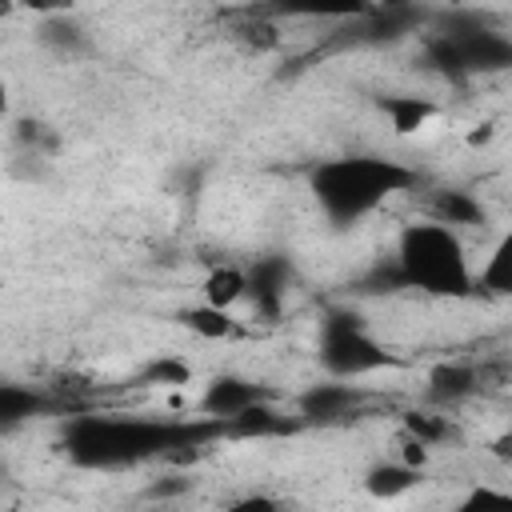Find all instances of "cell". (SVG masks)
<instances>
[{
    "label": "cell",
    "instance_id": "obj_1",
    "mask_svg": "<svg viewBox=\"0 0 512 512\" xmlns=\"http://www.w3.org/2000/svg\"><path fill=\"white\" fill-rule=\"evenodd\" d=\"M212 436H224V424L204 416H76L64 428V452L80 468H132L156 456L200 448Z\"/></svg>",
    "mask_w": 512,
    "mask_h": 512
},
{
    "label": "cell",
    "instance_id": "obj_2",
    "mask_svg": "<svg viewBox=\"0 0 512 512\" xmlns=\"http://www.w3.org/2000/svg\"><path fill=\"white\" fill-rule=\"evenodd\" d=\"M408 188H416V172L392 156H336L320 160L308 176V192L316 196L324 220L336 228L368 220Z\"/></svg>",
    "mask_w": 512,
    "mask_h": 512
},
{
    "label": "cell",
    "instance_id": "obj_3",
    "mask_svg": "<svg viewBox=\"0 0 512 512\" xmlns=\"http://www.w3.org/2000/svg\"><path fill=\"white\" fill-rule=\"evenodd\" d=\"M472 260L456 228L436 224L428 216L412 220L396 236V280L424 296L440 300H468L472 288Z\"/></svg>",
    "mask_w": 512,
    "mask_h": 512
},
{
    "label": "cell",
    "instance_id": "obj_4",
    "mask_svg": "<svg viewBox=\"0 0 512 512\" xmlns=\"http://www.w3.org/2000/svg\"><path fill=\"white\" fill-rule=\"evenodd\" d=\"M316 356H320L328 380H348V384L368 380L392 364V352L376 340L372 324L348 308H336L320 320Z\"/></svg>",
    "mask_w": 512,
    "mask_h": 512
},
{
    "label": "cell",
    "instance_id": "obj_5",
    "mask_svg": "<svg viewBox=\"0 0 512 512\" xmlns=\"http://www.w3.org/2000/svg\"><path fill=\"white\" fill-rule=\"evenodd\" d=\"M264 404V388L256 380H244V376H216L208 380V388L200 392L196 408L204 420H216V424H232L236 416H244L248 408Z\"/></svg>",
    "mask_w": 512,
    "mask_h": 512
},
{
    "label": "cell",
    "instance_id": "obj_6",
    "mask_svg": "<svg viewBox=\"0 0 512 512\" xmlns=\"http://www.w3.org/2000/svg\"><path fill=\"white\" fill-rule=\"evenodd\" d=\"M360 400H364L360 384L324 380V384H308L296 396V412H300V420H312V424H336V420L352 416L360 408Z\"/></svg>",
    "mask_w": 512,
    "mask_h": 512
},
{
    "label": "cell",
    "instance_id": "obj_7",
    "mask_svg": "<svg viewBox=\"0 0 512 512\" xmlns=\"http://www.w3.org/2000/svg\"><path fill=\"white\" fill-rule=\"evenodd\" d=\"M420 488V468L404 464V460H384V464H372L364 472V492L380 504H392V500H404L408 492Z\"/></svg>",
    "mask_w": 512,
    "mask_h": 512
},
{
    "label": "cell",
    "instance_id": "obj_8",
    "mask_svg": "<svg viewBox=\"0 0 512 512\" xmlns=\"http://www.w3.org/2000/svg\"><path fill=\"white\" fill-rule=\"evenodd\" d=\"M380 116L388 120V128L396 136H416L420 128H428L436 120V104L428 96H412V92H400V96H384L380 100Z\"/></svg>",
    "mask_w": 512,
    "mask_h": 512
},
{
    "label": "cell",
    "instance_id": "obj_9",
    "mask_svg": "<svg viewBox=\"0 0 512 512\" xmlns=\"http://www.w3.org/2000/svg\"><path fill=\"white\" fill-rule=\"evenodd\" d=\"M244 296H248V272L236 264H220L200 280V304H208V308L232 312Z\"/></svg>",
    "mask_w": 512,
    "mask_h": 512
},
{
    "label": "cell",
    "instance_id": "obj_10",
    "mask_svg": "<svg viewBox=\"0 0 512 512\" xmlns=\"http://www.w3.org/2000/svg\"><path fill=\"white\" fill-rule=\"evenodd\" d=\"M428 220L436 224H448V228H472L484 220V208L472 192H460V188H440L432 192L428 200Z\"/></svg>",
    "mask_w": 512,
    "mask_h": 512
},
{
    "label": "cell",
    "instance_id": "obj_11",
    "mask_svg": "<svg viewBox=\"0 0 512 512\" xmlns=\"http://www.w3.org/2000/svg\"><path fill=\"white\" fill-rule=\"evenodd\" d=\"M48 412V396L24 384H0V432H12Z\"/></svg>",
    "mask_w": 512,
    "mask_h": 512
},
{
    "label": "cell",
    "instance_id": "obj_12",
    "mask_svg": "<svg viewBox=\"0 0 512 512\" xmlns=\"http://www.w3.org/2000/svg\"><path fill=\"white\" fill-rule=\"evenodd\" d=\"M480 388V372L472 368V364H440L432 376H428V392H432V400H440V404H456V400H464V396H472Z\"/></svg>",
    "mask_w": 512,
    "mask_h": 512
},
{
    "label": "cell",
    "instance_id": "obj_13",
    "mask_svg": "<svg viewBox=\"0 0 512 512\" xmlns=\"http://www.w3.org/2000/svg\"><path fill=\"white\" fill-rule=\"evenodd\" d=\"M472 288L476 292H492V296H508L512 292V240H500L484 256L480 272L472 276Z\"/></svg>",
    "mask_w": 512,
    "mask_h": 512
},
{
    "label": "cell",
    "instance_id": "obj_14",
    "mask_svg": "<svg viewBox=\"0 0 512 512\" xmlns=\"http://www.w3.org/2000/svg\"><path fill=\"white\" fill-rule=\"evenodd\" d=\"M184 324L200 340H232V336H240V320L232 312H220V308H208V304L188 308L184 312Z\"/></svg>",
    "mask_w": 512,
    "mask_h": 512
},
{
    "label": "cell",
    "instance_id": "obj_15",
    "mask_svg": "<svg viewBox=\"0 0 512 512\" xmlns=\"http://www.w3.org/2000/svg\"><path fill=\"white\" fill-rule=\"evenodd\" d=\"M452 512H512V492L500 484H472L452 504Z\"/></svg>",
    "mask_w": 512,
    "mask_h": 512
},
{
    "label": "cell",
    "instance_id": "obj_16",
    "mask_svg": "<svg viewBox=\"0 0 512 512\" xmlns=\"http://www.w3.org/2000/svg\"><path fill=\"white\" fill-rule=\"evenodd\" d=\"M232 40H240L248 52H268V48H276V44H280V32H276L268 20L248 16V20L232 24Z\"/></svg>",
    "mask_w": 512,
    "mask_h": 512
},
{
    "label": "cell",
    "instance_id": "obj_17",
    "mask_svg": "<svg viewBox=\"0 0 512 512\" xmlns=\"http://www.w3.org/2000/svg\"><path fill=\"white\" fill-rule=\"evenodd\" d=\"M188 364L184 360H176V356H160V360H152L144 372H140V380L144 384H160V388H176V384H188Z\"/></svg>",
    "mask_w": 512,
    "mask_h": 512
},
{
    "label": "cell",
    "instance_id": "obj_18",
    "mask_svg": "<svg viewBox=\"0 0 512 512\" xmlns=\"http://www.w3.org/2000/svg\"><path fill=\"white\" fill-rule=\"evenodd\" d=\"M224 512H288V508H284V500H276V496H268V492H244V496H236Z\"/></svg>",
    "mask_w": 512,
    "mask_h": 512
}]
</instances>
